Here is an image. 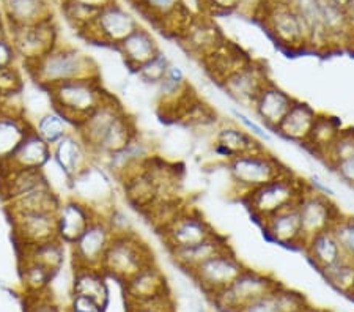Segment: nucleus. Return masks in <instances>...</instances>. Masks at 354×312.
Listing matches in <instances>:
<instances>
[{
	"label": "nucleus",
	"instance_id": "obj_1",
	"mask_svg": "<svg viewBox=\"0 0 354 312\" xmlns=\"http://www.w3.org/2000/svg\"><path fill=\"white\" fill-rule=\"evenodd\" d=\"M28 75L44 90L74 79L98 77L96 62L82 51L71 46H57L32 64L26 65Z\"/></svg>",
	"mask_w": 354,
	"mask_h": 312
},
{
	"label": "nucleus",
	"instance_id": "obj_2",
	"mask_svg": "<svg viewBox=\"0 0 354 312\" xmlns=\"http://www.w3.org/2000/svg\"><path fill=\"white\" fill-rule=\"evenodd\" d=\"M46 92L49 95L50 107L70 120L74 128L111 96L101 82V76L74 79L50 87Z\"/></svg>",
	"mask_w": 354,
	"mask_h": 312
},
{
	"label": "nucleus",
	"instance_id": "obj_3",
	"mask_svg": "<svg viewBox=\"0 0 354 312\" xmlns=\"http://www.w3.org/2000/svg\"><path fill=\"white\" fill-rule=\"evenodd\" d=\"M307 190V181L301 180L288 170L281 177L259 186L241 197V202L249 210L255 221H265L274 213L295 207Z\"/></svg>",
	"mask_w": 354,
	"mask_h": 312
},
{
	"label": "nucleus",
	"instance_id": "obj_4",
	"mask_svg": "<svg viewBox=\"0 0 354 312\" xmlns=\"http://www.w3.org/2000/svg\"><path fill=\"white\" fill-rule=\"evenodd\" d=\"M288 167L266 149L250 152L227 161V172L239 199L259 186L288 172Z\"/></svg>",
	"mask_w": 354,
	"mask_h": 312
},
{
	"label": "nucleus",
	"instance_id": "obj_5",
	"mask_svg": "<svg viewBox=\"0 0 354 312\" xmlns=\"http://www.w3.org/2000/svg\"><path fill=\"white\" fill-rule=\"evenodd\" d=\"M151 264H155L151 249L133 232L127 235H113L101 270L120 282H124Z\"/></svg>",
	"mask_w": 354,
	"mask_h": 312
},
{
	"label": "nucleus",
	"instance_id": "obj_6",
	"mask_svg": "<svg viewBox=\"0 0 354 312\" xmlns=\"http://www.w3.org/2000/svg\"><path fill=\"white\" fill-rule=\"evenodd\" d=\"M279 286L281 282L271 275L245 268L230 286L209 300L219 312H241L255 300L272 292Z\"/></svg>",
	"mask_w": 354,
	"mask_h": 312
},
{
	"label": "nucleus",
	"instance_id": "obj_7",
	"mask_svg": "<svg viewBox=\"0 0 354 312\" xmlns=\"http://www.w3.org/2000/svg\"><path fill=\"white\" fill-rule=\"evenodd\" d=\"M71 196L87 203L98 217H104L115 205V190L113 177L100 163H90L76 177L68 181Z\"/></svg>",
	"mask_w": 354,
	"mask_h": 312
},
{
	"label": "nucleus",
	"instance_id": "obj_8",
	"mask_svg": "<svg viewBox=\"0 0 354 312\" xmlns=\"http://www.w3.org/2000/svg\"><path fill=\"white\" fill-rule=\"evenodd\" d=\"M137 27L139 22L134 16L115 0H112L96 11L93 19L81 33L90 42L117 48Z\"/></svg>",
	"mask_w": 354,
	"mask_h": 312
},
{
	"label": "nucleus",
	"instance_id": "obj_9",
	"mask_svg": "<svg viewBox=\"0 0 354 312\" xmlns=\"http://www.w3.org/2000/svg\"><path fill=\"white\" fill-rule=\"evenodd\" d=\"M265 22L274 42L291 53L310 48L309 30L288 2H276L265 7Z\"/></svg>",
	"mask_w": 354,
	"mask_h": 312
},
{
	"label": "nucleus",
	"instance_id": "obj_10",
	"mask_svg": "<svg viewBox=\"0 0 354 312\" xmlns=\"http://www.w3.org/2000/svg\"><path fill=\"white\" fill-rule=\"evenodd\" d=\"M162 235V241L165 248H187L198 245L219 235V232L211 226L209 221L198 212L197 208L183 207L176 217L170 223L159 230Z\"/></svg>",
	"mask_w": 354,
	"mask_h": 312
},
{
	"label": "nucleus",
	"instance_id": "obj_11",
	"mask_svg": "<svg viewBox=\"0 0 354 312\" xmlns=\"http://www.w3.org/2000/svg\"><path fill=\"white\" fill-rule=\"evenodd\" d=\"M245 268L248 266L236 257V254L232 249H227L198 265L191 271L189 277L208 298H213L230 286Z\"/></svg>",
	"mask_w": 354,
	"mask_h": 312
},
{
	"label": "nucleus",
	"instance_id": "obj_12",
	"mask_svg": "<svg viewBox=\"0 0 354 312\" xmlns=\"http://www.w3.org/2000/svg\"><path fill=\"white\" fill-rule=\"evenodd\" d=\"M113 238L106 219L96 217L70 246L74 268H101Z\"/></svg>",
	"mask_w": 354,
	"mask_h": 312
},
{
	"label": "nucleus",
	"instance_id": "obj_13",
	"mask_svg": "<svg viewBox=\"0 0 354 312\" xmlns=\"http://www.w3.org/2000/svg\"><path fill=\"white\" fill-rule=\"evenodd\" d=\"M8 38L13 43L16 54L26 65L41 59L59 44L54 19L43 21L35 26L8 28Z\"/></svg>",
	"mask_w": 354,
	"mask_h": 312
},
{
	"label": "nucleus",
	"instance_id": "obj_14",
	"mask_svg": "<svg viewBox=\"0 0 354 312\" xmlns=\"http://www.w3.org/2000/svg\"><path fill=\"white\" fill-rule=\"evenodd\" d=\"M306 241L319 232L330 230L342 214L329 196L313 191L309 185L299 202L296 203Z\"/></svg>",
	"mask_w": 354,
	"mask_h": 312
},
{
	"label": "nucleus",
	"instance_id": "obj_15",
	"mask_svg": "<svg viewBox=\"0 0 354 312\" xmlns=\"http://www.w3.org/2000/svg\"><path fill=\"white\" fill-rule=\"evenodd\" d=\"M270 81L271 79L268 77L266 68L254 60H249L236 68L235 71H232L224 81L219 82V85L238 106L250 109L257 95Z\"/></svg>",
	"mask_w": 354,
	"mask_h": 312
},
{
	"label": "nucleus",
	"instance_id": "obj_16",
	"mask_svg": "<svg viewBox=\"0 0 354 312\" xmlns=\"http://www.w3.org/2000/svg\"><path fill=\"white\" fill-rule=\"evenodd\" d=\"M15 240L18 248L53 240L55 234V212L53 210H28L10 213Z\"/></svg>",
	"mask_w": 354,
	"mask_h": 312
},
{
	"label": "nucleus",
	"instance_id": "obj_17",
	"mask_svg": "<svg viewBox=\"0 0 354 312\" xmlns=\"http://www.w3.org/2000/svg\"><path fill=\"white\" fill-rule=\"evenodd\" d=\"M16 98H19V95L0 100V166L8 161L21 140L32 129V123L26 117L24 107L15 103Z\"/></svg>",
	"mask_w": 354,
	"mask_h": 312
},
{
	"label": "nucleus",
	"instance_id": "obj_18",
	"mask_svg": "<svg viewBox=\"0 0 354 312\" xmlns=\"http://www.w3.org/2000/svg\"><path fill=\"white\" fill-rule=\"evenodd\" d=\"M96 217L98 214L93 208L76 197L70 196L65 201H60L55 210L57 240L66 246H71Z\"/></svg>",
	"mask_w": 354,
	"mask_h": 312
},
{
	"label": "nucleus",
	"instance_id": "obj_19",
	"mask_svg": "<svg viewBox=\"0 0 354 312\" xmlns=\"http://www.w3.org/2000/svg\"><path fill=\"white\" fill-rule=\"evenodd\" d=\"M295 101L296 98L270 81L257 95L250 109H252L255 118L261 127L266 128L270 133H276L277 127L283 120V117L287 116Z\"/></svg>",
	"mask_w": 354,
	"mask_h": 312
},
{
	"label": "nucleus",
	"instance_id": "obj_20",
	"mask_svg": "<svg viewBox=\"0 0 354 312\" xmlns=\"http://www.w3.org/2000/svg\"><path fill=\"white\" fill-rule=\"evenodd\" d=\"M153 156L155 155H153L150 142L145 140L140 134H137L123 149L111 153L104 160L96 163H100L113 178L122 181L144 167Z\"/></svg>",
	"mask_w": 354,
	"mask_h": 312
},
{
	"label": "nucleus",
	"instance_id": "obj_21",
	"mask_svg": "<svg viewBox=\"0 0 354 312\" xmlns=\"http://www.w3.org/2000/svg\"><path fill=\"white\" fill-rule=\"evenodd\" d=\"M260 224L265 237L270 241L285 248L304 249L306 237L302 232V224L296 205L274 213L272 217L261 221Z\"/></svg>",
	"mask_w": 354,
	"mask_h": 312
},
{
	"label": "nucleus",
	"instance_id": "obj_22",
	"mask_svg": "<svg viewBox=\"0 0 354 312\" xmlns=\"http://www.w3.org/2000/svg\"><path fill=\"white\" fill-rule=\"evenodd\" d=\"M50 149H53V163L65 177L66 183L87 167L90 163H93V156H91L87 145L84 144V140L79 138L76 129L66 134Z\"/></svg>",
	"mask_w": 354,
	"mask_h": 312
},
{
	"label": "nucleus",
	"instance_id": "obj_23",
	"mask_svg": "<svg viewBox=\"0 0 354 312\" xmlns=\"http://www.w3.org/2000/svg\"><path fill=\"white\" fill-rule=\"evenodd\" d=\"M46 186L53 185L46 177L44 170H0V197H2L3 205L21 201L22 197L46 188Z\"/></svg>",
	"mask_w": 354,
	"mask_h": 312
},
{
	"label": "nucleus",
	"instance_id": "obj_24",
	"mask_svg": "<svg viewBox=\"0 0 354 312\" xmlns=\"http://www.w3.org/2000/svg\"><path fill=\"white\" fill-rule=\"evenodd\" d=\"M49 163H53V149L39 138L32 127L26 138L21 140L18 149L8 158V161L0 166V170H44Z\"/></svg>",
	"mask_w": 354,
	"mask_h": 312
},
{
	"label": "nucleus",
	"instance_id": "obj_25",
	"mask_svg": "<svg viewBox=\"0 0 354 312\" xmlns=\"http://www.w3.org/2000/svg\"><path fill=\"white\" fill-rule=\"evenodd\" d=\"M127 302L147 303L169 297V286L162 271L155 264L145 266L139 273L124 281Z\"/></svg>",
	"mask_w": 354,
	"mask_h": 312
},
{
	"label": "nucleus",
	"instance_id": "obj_26",
	"mask_svg": "<svg viewBox=\"0 0 354 312\" xmlns=\"http://www.w3.org/2000/svg\"><path fill=\"white\" fill-rule=\"evenodd\" d=\"M159 100H161V107L167 109L169 112L176 113L178 111V116H186L189 113V107L185 104L187 101H191V84L187 81L185 71L181 70L178 65L170 64L167 73L161 79V82L156 85Z\"/></svg>",
	"mask_w": 354,
	"mask_h": 312
},
{
	"label": "nucleus",
	"instance_id": "obj_27",
	"mask_svg": "<svg viewBox=\"0 0 354 312\" xmlns=\"http://www.w3.org/2000/svg\"><path fill=\"white\" fill-rule=\"evenodd\" d=\"M147 19L161 26L165 30H174L175 35L185 30L189 21L185 19L183 0H129Z\"/></svg>",
	"mask_w": 354,
	"mask_h": 312
},
{
	"label": "nucleus",
	"instance_id": "obj_28",
	"mask_svg": "<svg viewBox=\"0 0 354 312\" xmlns=\"http://www.w3.org/2000/svg\"><path fill=\"white\" fill-rule=\"evenodd\" d=\"M124 111L127 109L118 103L115 96L111 95L98 109H95L82 123L77 125L76 133L79 134V138L84 140V144L87 145L90 153L101 140L107 129L111 128V125L115 122Z\"/></svg>",
	"mask_w": 354,
	"mask_h": 312
},
{
	"label": "nucleus",
	"instance_id": "obj_29",
	"mask_svg": "<svg viewBox=\"0 0 354 312\" xmlns=\"http://www.w3.org/2000/svg\"><path fill=\"white\" fill-rule=\"evenodd\" d=\"M7 28L35 26L53 19L50 0H0Z\"/></svg>",
	"mask_w": 354,
	"mask_h": 312
},
{
	"label": "nucleus",
	"instance_id": "obj_30",
	"mask_svg": "<svg viewBox=\"0 0 354 312\" xmlns=\"http://www.w3.org/2000/svg\"><path fill=\"white\" fill-rule=\"evenodd\" d=\"M318 116L319 113L310 104L296 100L291 109L287 112V116L283 117V120L277 127L276 134L285 140L293 142V144L306 145L313 127H315Z\"/></svg>",
	"mask_w": 354,
	"mask_h": 312
},
{
	"label": "nucleus",
	"instance_id": "obj_31",
	"mask_svg": "<svg viewBox=\"0 0 354 312\" xmlns=\"http://www.w3.org/2000/svg\"><path fill=\"white\" fill-rule=\"evenodd\" d=\"M263 149L265 145L261 144V140L245 131L243 127H236V125H224L214 136V150L227 161L239 155Z\"/></svg>",
	"mask_w": 354,
	"mask_h": 312
},
{
	"label": "nucleus",
	"instance_id": "obj_32",
	"mask_svg": "<svg viewBox=\"0 0 354 312\" xmlns=\"http://www.w3.org/2000/svg\"><path fill=\"white\" fill-rule=\"evenodd\" d=\"M115 49L123 57L124 64L131 71H136L137 68L151 60L158 53H161V48H159L153 33L140 26L124 38Z\"/></svg>",
	"mask_w": 354,
	"mask_h": 312
},
{
	"label": "nucleus",
	"instance_id": "obj_33",
	"mask_svg": "<svg viewBox=\"0 0 354 312\" xmlns=\"http://www.w3.org/2000/svg\"><path fill=\"white\" fill-rule=\"evenodd\" d=\"M227 249H232L228 245L227 238L222 237L221 234L214 238H209V240L198 243V245L187 246V248H176V249H169L170 257H172L174 264L178 266L180 270L185 271V273L189 275L192 270H196L198 265L207 262L208 259L214 257L216 254L224 253Z\"/></svg>",
	"mask_w": 354,
	"mask_h": 312
},
{
	"label": "nucleus",
	"instance_id": "obj_34",
	"mask_svg": "<svg viewBox=\"0 0 354 312\" xmlns=\"http://www.w3.org/2000/svg\"><path fill=\"white\" fill-rule=\"evenodd\" d=\"M137 134H139V131H137L134 118L124 111L122 116L111 125V128L104 133V136H102L101 140L96 144L95 149L91 150L93 161L104 160L106 156L111 155V153L123 149V147L128 145Z\"/></svg>",
	"mask_w": 354,
	"mask_h": 312
},
{
	"label": "nucleus",
	"instance_id": "obj_35",
	"mask_svg": "<svg viewBox=\"0 0 354 312\" xmlns=\"http://www.w3.org/2000/svg\"><path fill=\"white\" fill-rule=\"evenodd\" d=\"M307 304L309 303H307L304 295L290 291L283 284H281L272 292L250 303L241 312H299Z\"/></svg>",
	"mask_w": 354,
	"mask_h": 312
},
{
	"label": "nucleus",
	"instance_id": "obj_36",
	"mask_svg": "<svg viewBox=\"0 0 354 312\" xmlns=\"http://www.w3.org/2000/svg\"><path fill=\"white\" fill-rule=\"evenodd\" d=\"M304 254L310 260L312 265L318 271H322L328 266L339 262L340 259L345 257L344 251L337 241L333 230H324L319 234L310 237L304 245Z\"/></svg>",
	"mask_w": 354,
	"mask_h": 312
},
{
	"label": "nucleus",
	"instance_id": "obj_37",
	"mask_svg": "<svg viewBox=\"0 0 354 312\" xmlns=\"http://www.w3.org/2000/svg\"><path fill=\"white\" fill-rule=\"evenodd\" d=\"M18 249L21 259L35 260V262L48 266V268L55 271V273H59L65 262L66 245H64L60 240H57V238L37 243V245L22 246Z\"/></svg>",
	"mask_w": 354,
	"mask_h": 312
},
{
	"label": "nucleus",
	"instance_id": "obj_38",
	"mask_svg": "<svg viewBox=\"0 0 354 312\" xmlns=\"http://www.w3.org/2000/svg\"><path fill=\"white\" fill-rule=\"evenodd\" d=\"M73 293L93 298L95 302L106 306L107 284L106 273L101 268H74Z\"/></svg>",
	"mask_w": 354,
	"mask_h": 312
},
{
	"label": "nucleus",
	"instance_id": "obj_39",
	"mask_svg": "<svg viewBox=\"0 0 354 312\" xmlns=\"http://www.w3.org/2000/svg\"><path fill=\"white\" fill-rule=\"evenodd\" d=\"M32 127L39 138L50 147L55 145L57 142L64 139L66 134H70L76 129L70 120H66L60 112H57L53 107L41 113V116L38 117L37 123L32 125Z\"/></svg>",
	"mask_w": 354,
	"mask_h": 312
},
{
	"label": "nucleus",
	"instance_id": "obj_40",
	"mask_svg": "<svg viewBox=\"0 0 354 312\" xmlns=\"http://www.w3.org/2000/svg\"><path fill=\"white\" fill-rule=\"evenodd\" d=\"M19 273H21V282L24 286L27 293H43L50 282H53L54 276L57 275L48 266L35 262L30 259H21L19 257Z\"/></svg>",
	"mask_w": 354,
	"mask_h": 312
},
{
	"label": "nucleus",
	"instance_id": "obj_41",
	"mask_svg": "<svg viewBox=\"0 0 354 312\" xmlns=\"http://www.w3.org/2000/svg\"><path fill=\"white\" fill-rule=\"evenodd\" d=\"M339 133L340 128L339 123L335 122V118L319 113L315 127H313L304 147H307L312 153H315L317 156L323 158V155L328 152L329 147L333 145V142L335 140L337 136H339Z\"/></svg>",
	"mask_w": 354,
	"mask_h": 312
},
{
	"label": "nucleus",
	"instance_id": "obj_42",
	"mask_svg": "<svg viewBox=\"0 0 354 312\" xmlns=\"http://www.w3.org/2000/svg\"><path fill=\"white\" fill-rule=\"evenodd\" d=\"M330 287L345 295L354 292V262L348 257L340 259L339 262L319 271Z\"/></svg>",
	"mask_w": 354,
	"mask_h": 312
},
{
	"label": "nucleus",
	"instance_id": "obj_43",
	"mask_svg": "<svg viewBox=\"0 0 354 312\" xmlns=\"http://www.w3.org/2000/svg\"><path fill=\"white\" fill-rule=\"evenodd\" d=\"M170 64H172V62H170L169 57L161 51V53H158L151 60H148L147 64L137 68L134 73L144 84L155 85L156 87V85L161 82V79L165 76V73H167Z\"/></svg>",
	"mask_w": 354,
	"mask_h": 312
},
{
	"label": "nucleus",
	"instance_id": "obj_44",
	"mask_svg": "<svg viewBox=\"0 0 354 312\" xmlns=\"http://www.w3.org/2000/svg\"><path fill=\"white\" fill-rule=\"evenodd\" d=\"M24 89V79L18 66H10L0 70V100L13 98L21 95Z\"/></svg>",
	"mask_w": 354,
	"mask_h": 312
},
{
	"label": "nucleus",
	"instance_id": "obj_45",
	"mask_svg": "<svg viewBox=\"0 0 354 312\" xmlns=\"http://www.w3.org/2000/svg\"><path fill=\"white\" fill-rule=\"evenodd\" d=\"M330 230L334 232L345 257L354 262V219L340 217Z\"/></svg>",
	"mask_w": 354,
	"mask_h": 312
},
{
	"label": "nucleus",
	"instance_id": "obj_46",
	"mask_svg": "<svg viewBox=\"0 0 354 312\" xmlns=\"http://www.w3.org/2000/svg\"><path fill=\"white\" fill-rule=\"evenodd\" d=\"M102 218L106 219V223L109 226L113 235H127L134 232L133 221H131L127 212H123L122 208H118L115 205H113Z\"/></svg>",
	"mask_w": 354,
	"mask_h": 312
},
{
	"label": "nucleus",
	"instance_id": "obj_47",
	"mask_svg": "<svg viewBox=\"0 0 354 312\" xmlns=\"http://www.w3.org/2000/svg\"><path fill=\"white\" fill-rule=\"evenodd\" d=\"M26 312H62L53 298L43 293H27Z\"/></svg>",
	"mask_w": 354,
	"mask_h": 312
},
{
	"label": "nucleus",
	"instance_id": "obj_48",
	"mask_svg": "<svg viewBox=\"0 0 354 312\" xmlns=\"http://www.w3.org/2000/svg\"><path fill=\"white\" fill-rule=\"evenodd\" d=\"M127 312H175L172 298L164 297L155 300V302H147V303H133L127 302Z\"/></svg>",
	"mask_w": 354,
	"mask_h": 312
},
{
	"label": "nucleus",
	"instance_id": "obj_49",
	"mask_svg": "<svg viewBox=\"0 0 354 312\" xmlns=\"http://www.w3.org/2000/svg\"><path fill=\"white\" fill-rule=\"evenodd\" d=\"M232 112H233V116H235L236 120L241 123V127L245 129V131H249L250 134L255 136V138L261 140V142H270L271 140L270 131H268L266 128L261 127L259 122H255L254 118H249L243 111H239V109H233Z\"/></svg>",
	"mask_w": 354,
	"mask_h": 312
},
{
	"label": "nucleus",
	"instance_id": "obj_50",
	"mask_svg": "<svg viewBox=\"0 0 354 312\" xmlns=\"http://www.w3.org/2000/svg\"><path fill=\"white\" fill-rule=\"evenodd\" d=\"M68 312H104V304L95 302L93 298L73 293Z\"/></svg>",
	"mask_w": 354,
	"mask_h": 312
},
{
	"label": "nucleus",
	"instance_id": "obj_51",
	"mask_svg": "<svg viewBox=\"0 0 354 312\" xmlns=\"http://www.w3.org/2000/svg\"><path fill=\"white\" fill-rule=\"evenodd\" d=\"M18 54H16V49L11 43V39L7 37L0 38V70L10 66H16V62H18Z\"/></svg>",
	"mask_w": 354,
	"mask_h": 312
},
{
	"label": "nucleus",
	"instance_id": "obj_52",
	"mask_svg": "<svg viewBox=\"0 0 354 312\" xmlns=\"http://www.w3.org/2000/svg\"><path fill=\"white\" fill-rule=\"evenodd\" d=\"M333 170L348 185H354V155L333 164Z\"/></svg>",
	"mask_w": 354,
	"mask_h": 312
},
{
	"label": "nucleus",
	"instance_id": "obj_53",
	"mask_svg": "<svg viewBox=\"0 0 354 312\" xmlns=\"http://www.w3.org/2000/svg\"><path fill=\"white\" fill-rule=\"evenodd\" d=\"M203 3L214 11H232L241 7V0H203Z\"/></svg>",
	"mask_w": 354,
	"mask_h": 312
},
{
	"label": "nucleus",
	"instance_id": "obj_54",
	"mask_svg": "<svg viewBox=\"0 0 354 312\" xmlns=\"http://www.w3.org/2000/svg\"><path fill=\"white\" fill-rule=\"evenodd\" d=\"M66 2H74V3L87 5V7H91V8L100 10L101 7H104V5H107L109 2H112V0H66Z\"/></svg>",
	"mask_w": 354,
	"mask_h": 312
},
{
	"label": "nucleus",
	"instance_id": "obj_55",
	"mask_svg": "<svg viewBox=\"0 0 354 312\" xmlns=\"http://www.w3.org/2000/svg\"><path fill=\"white\" fill-rule=\"evenodd\" d=\"M299 312H329L328 309H323V308H313V306L307 304L304 309H301Z\"/></svg>",
	"mask_w": 354,
	"mask_h": 312
},
{
	"label": "nucleus",
	"instance_id": "obj_56",
	"mask_svg": "<svg viewBox=\"0 0 354 312\" xmlns=\"http://www.w3.org/2000/svg\"><path fill=\"white\" fill-rule=\"evenodd\" d=\"M7 35H8L7 24H5V22H2V24H0V38H3V37H7Z\"/></svg>",
	"mask_w": 354,
	"mask_h": 312
},
{
	"label": "nucleus",
	"instance_id": "obj_57",
	"mask_svg": "<svg viewBox=\"0 0 354 312\" xmlns=\"http://www.w3.org/2000/svg\"><path fill=\"white\" fill-rule=\"evenodd\" d=\"M2 22H5V21H3V13H2V7H0V24H2Z\"/></svg>",
	"mask_w": 354,
	"mask_h": 312
}]
</instances>
